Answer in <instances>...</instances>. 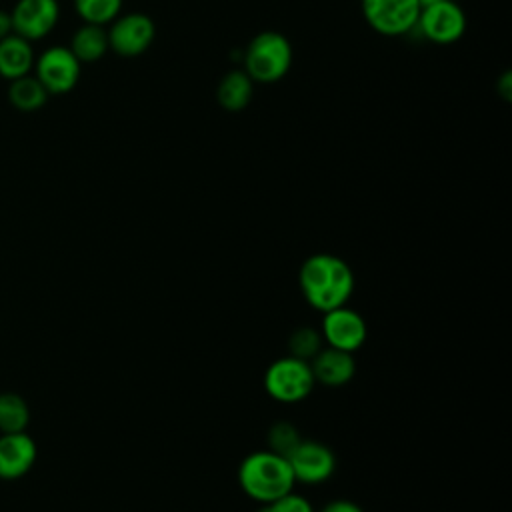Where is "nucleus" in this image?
Listing matches in <instances>:
<instances>
[{
	"instance_id": "23",
	"label": "nucleus",
	"mask_w": 512,
	"mask_h": 512,
	"mask_svg": "<svg viewBox=\"0 0 512 512\" xmlns=\"http://www.w3.org/2000/svg\"><path fill=\"white\" fill-rule=\"evenodd\" d=\"M322 512H362V508H360L356 502H352V500L340 498V500L328 502V504L322 508Z\"/></svg>"
},
{
	"instance_id": "20",
	"label": "nucleus",
	"mask_w": 512,
	"mask_h": 512,
	"mask_svg": "<svg viewBox=\"0 0 512 512\" xmlns=\"http://www.w3.org/2000/svg\"><path fill=\"white\" fill-rule=\"evenodd\" d=\"M322 334L310 326H300L296 328L290 338H288V346H290V356H296L300 360L310 362L322 348Z\"/></svg>"
},
{
	"instance_id": "1",
	"label": "nucleus",
	"mask_w": 512,
	"mask_h": 512,
	"mask_svg": "<svg viewBox=\"0 0 512 512\" xmlns=\"http://www.w3.org/2000/svg\"><path fill=\"white\" fill-rule=\"evenodd\" d=\"M298 284L306 302L328 312L344 306L354 290V272L348 262L334 254H312L306 258L298 272Z\"/></svg>"
},
{
	"instance_id": "3",
	"label": "nucleus",
	"mask_w": 512,
	"mask_h": 512,
	"mask_svg": "<svg viewBox=\"0 0 512 512\" xmlns=\"http://www.w3.org/2000/svg\"><path fill=\"white\" fill-rule=\"evenodd\" d=\"M246 74L260 82L270 84L280 80L292 64V46L280 32H260L254 36L244 54Z\"/></svg>"
},
{
	"instance_id": "18",
	"label": "nucleus",
	"mask_w": 512,
	"mask_h": 512,
	"mask_svg": "<svg viewBox=\"0 0 512 512\" xmlns=\"http://www.w3.org/2000/svg\"><path fill=\"white\" fill-rule=\"evenodd\" d=\"M30 420L28 404L14 392L0 394V432H24Z\"/></svg>"
},
{
	"instance_id": "25",
	"label": "nucleus",
	"mask_w": 512,
	"mask_h": 512,
	"mask_svg": "<svg viewBox=\"0 0 512 512\" xmlns=\"http://www.w3.org/2000/svg\"><path fill=\"white\" fill-rule=\"evenodd\" d=\"M8 34H12V18L10 12L0 10V40L6 38Z\"/></svg>"
},
{
	"instance_id": "14",
	"label": "nucleus",
	"mask_w": 512,
	"mask_h": 512,
	"mask_svg": "<svg viewBox=\"0 0 512 512\" xmlns=\"http://www.w3.org/2000/svg\"><path fill=\"white\" fill-rule=\"evenodd\" d=\"M32 64H34V52L30 46V40L14 32L0 40V76L8 80L26 76Z\"/></svg>"
},
{
	"instance_id": "10",
	"label": "nucleus",
	"mask_w": 512,
	"mask_h": 512,
	"mask_svg": "<svg viewBox=\"0 0 512 512\" xmlns=\"http://www.w3.org/2000/svg\"><path fill=\"white\" fill-rule=\"evenodd\" d=\"M154 40V22L140 12L114 18L108 30V48L120 56H138Z\"/></svg>"
},
{
	"instance_id": "16",
	"label": "nucleus",
	"mask_w": 512,
	"mask_h": 512,
	"mask_svg": "<svg viewBox=\"0 0 512 512\" xmlns=\"http://www.w3.org/2000/svg\"><path fill=\"white\" fill-rule=\"evenodd\" d=\"M70 50L78 58V62H94L104 56L108 50V32L98 24H84L80 26L72 40Z\"/></svg>"
},
{
	"instance_id": "7",
	"label": "nucleus",
	"mask_w": 512,
	"mask_h": 512,
	"mask_svg": "<svg viewBox=\"0 0 512 512\" xmlns=\"http://www.w3.org/2000/svg\"><path fill=\"white\" fill-rule=\"evenodd\" d=\"M322 340L330 348H338L344 352H354L358 350L368 334L364 318L346 306L332 308L328 312H322Z\"/></svg>"
},
{
	"instance_id": "9",
	"label": "nucleus",
	"mask_w": 512,
	"mask_h": 512,
	"mask_svg": "<svg viewBox=\"0 0 512 512\" xmlns=\"http://www.w3.org/2000/svg\"><path fill=\"white\" fill-rule=\"evenodd\" d=\"M296 482L318 484L334 474L336 458L332 450L316 440H300L286 456Z\"/></svg>"
},
{
	"instance_id": "6",
	"label": "nucleus",
	"mask_w": 512,
	"mask_h": 512,
	"mask_svg": "<svg viewBox=\"0 0 512 512\" xmlns=\"http://www.w3.org/2000/svg\"><path fill=\"white\" fill-rule=\"evenodd\" d=\"M36 78L48 94H64L76 86L80 78V62L70 48L52 46L36 60Z\"/></svg>"
},
{
	"instance_id": "5",
	"label": "nucleus",
	"mask_w": 512,
	"mask_h": 512,
	"mask_svg": "<svg viewBox=\"0 0 512 512\" xmlns=\"http://www.w3.org/2000/svg\"><path fill=\"white\" fill-rule=\"evenodd\" d=\"M418 0H362L366 22L384 36H400L410 32L420 16Z\"/></svg>"
},
{
	"instance_id": "22",
	"label": "nucleus",
	"mask_w": 512,
	"mask_h": 512,
	"mask_svg": "<svg viewBox=\"0 0 512 512\" xmlns=\"http://www.w3.org/2000/svg\"><path fill=\"white\" fill-rule=\"evenodd\" d=\"M258 512H314V510L304 496L288 492L272 502L262 504V508Z\"/></svg>"
},
{
	"instance_id": "26",
	"label": "nucleus",
	"mask_w": 512,
	"mask_h": 512,
	"mask_svg": "<svg viewBox=\"0 0 512 512\" xmlns=\"http://www.w3.org/2000/svg\"><path fill=\"white\" fill-rule=\"evenodd\" d=\"M420 2V8L424 6H430V4H436V2H442V0H418Z\"/></svg>"
},
{
	"instance_id": "4",
	"label": "nucleus",
	"mask_w": 512,
	"mask_h": 512,
	"mask_svg": "<svg viewBox=\"0 0 512 512\" xmlns=\"http://www.w3.org/2000/svg\"><path fill=\"white\" fill-rule=\"evenodd\" d=\"M314 384L310 362L290 354L274 360L264 374V388L278 402H300L312 392Z\"/></svg>"
},
{
	"instance_id": "19",
	"label": "nucleus",
	"mask_w": 512,
	"mask_h": 512,
	"mask_svg": "<svg viewBox=\"0 0 512 512\" xmlns=\"http://www.w3.org/2000/svg\"><path fill=\"white\" fill-rule=\"evenodd\" d=\"M122 0H74V8L80 18L88 24H106L112 22L120 12Z\"/></svg>"
},
{
	"instance_id": "11",
	"label": "nucleus",
	"mask_w": 512,
	"mask_h": 512,
	"mask_svg": "<svg viewBox=\"0 0 512 512\" xmlns=\"http://www.w3.org/2000/svg\"><path fill=\"white\" fill-rule=\"evenodd\" d=\"M58 2L56 0H18L12 18V32L26 40H40L58 22Z\"/></svg>"
},
{
	"instance_id": "2",
	"label": "nucleus",
	"mask_w": 512,
	"mask_h": 512,
	"mask_svg": "<svg viewBox=\"0 0 512 512\" xmlns=\"http://www.w3.org/2000/svg\"><path fill=\"white\" fill-rule=\"evenodd\" d=\"M238 482L252 500L266 504L292 492L296 478L286 456L272 450H258L240 462Z\"/></svg>"
},
{
	"instance_id": "24",
	"label": "nucleus",
	"mask_w": 512,
	"mask_h": 512,
	"mask_svg": "<svg viewBox=\"0 0 512 512\" xmlns=\"http://www.w3.org/2000/svg\"><path fill=\"white\" fill-rule=\"evenodd\" d=\"M498 92L504 100H510V94H512V74L510 72H504V76L498 80Z\"/></svg>"
},
{
	"instance_id": "13",
	"label": "nucleus",
	"mask_w": 512,
	"mask_h": 512,
	"mask_svg": "<svg viewBox=\"0 0 512 512\" xmlns=\"http://www.w3.org/2000/svg\"><path fill=\"white\" fill-rule=\"evenodd\" d=\"M310 368L316 382L324 386H342L352 380L356 372V364L352 352H344L338 348H320V352L310 360Z\"/></svg>"
},
{
	"instance_id": "12",
	"label": "nucleus",
	"mask_w": 512,
	"mask_h": 512,
	"mask_svg": "<svg viewBox=\"0 0 512 512\" xmlns=\"http://www.w3.org/2000/svg\"><path fill=\"white\" fill-rule=\"evenodd\" d=\"M36 462V442L26 432L0 436V478L16 480Z\"/></svg>"
},
{
	"instance_id": "8",
	"label": "nucleus",
	"mask_w": 512,
	"mask_h": 512,
	"mask_svg": "<svg viewBox=\"0 0 512 512\" xmlns=\"http://www.w3.org/2000/svg\"><path fill=\"white\" fill-rule=\"evenodd\" d=\"M416 26L420 32L436 44H450L456 42L464 30H466V16L464 10L452 2V0H442L430 6H424L420 10Z\"/></svg>"
},
{
	"instance_id": "15",
	"label": "nucleus",
	"mask_w": 512,
	"mask_h": 512,
	"mask_svg": "<svg viewBox=\"0 0 512 512\" xmlns=\"http://www.w3.org/2000/svg\"><path fill=\"white\" fill-rule=\"evenodd\" d=\"M252 88H254V80L246 72L232 70L222 76L216 88L218 104L230 112H238L248 106L252 98Z\"/></svg>"
},
{
	"instance_id": "17",
	"label": "nucleus",
	"mask_w": 512,
	"mask_h": 512,
	"mask_svg": "<svg viewBox=\"0 0 512 512\" xmlns=\"http://www.w3.org/2000/svg\"><path fill=\"white\" fill-rule=\"evenodd\" d=\"M8 100L20 112H34L42 108L48 100V90L40 84L36 76L14 78L8 86Z\"/></svg>"
},
{
	"instance_id": "21",
	"label": "nucleus",
	"mask_w": 512,
	"mask_h": 512,
	"mask_svg": "<svg viewBox=\"0 0 512 512\" xmlns=\"http://www.w3.org/2000/svg\"><path fill=\"white\" fill-rule=\"evenodd\" d=\"M300 440H302V438L298 436L296 428H294L290 422H278V424H274V426L270 428V432H268V444H270L268 450L278 452V454H282V456H288V454L296 448V444H298Z\"/></svg>"
}]
</instances>
